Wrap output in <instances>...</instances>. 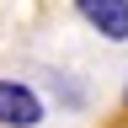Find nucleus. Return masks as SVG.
I'll return each instance as SVG.
<instances>
[{"instance_id": "3", "label": "nucleus", "mask_w": 128, "mask_h": 128, "mask_svg": "<svg viewBox=\"0 0 128 128\" xmlns=\"http://www.w3.org/2000/svg\"><path fill=\"white\" fill-rule=\"evenodd\" d=\"M123 102H128V86H123Z\"/></svg>"}, {"instance_id": "1", "label": "nucleus", "mask_w": 128, "mask_h": 128, "mask_svg": "<svg viewBox=\"0 0 128 128\" xmlns=\"http://www.w3.org/2000/svg\"><path fill=\"white\" fill-rule=\"evenodd\" d=\"M43 96L27 86V80H11L0 75V128H38L43 123Z\"/></svg>"}, {"instance_id": "2", "label": "nucleus", "mask_w": 128, "mask_h": 128, "mask_svg": "<svg viewBox=\"0 0 128 128\" xmlns=\"http://www.w3.org/2000/svg\"><path fill=\"white\" fill-rule=\"evenodd\" d=\"M75 11L102 43H128V0H75Z\"/></svg>"}]
</instances>
